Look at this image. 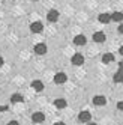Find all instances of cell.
I'll use <instances>...</instances> for the list:
<instances>
[{"instance_id": "1", "label": "cell", "mask_w": 123, "mask_h": 125, "mask_svg": "<svg viewBox=\"0 0 123 125\" xmlns=\"http://www.w3.org/2000/svg\"><path fill=\"white\" fill-rule=\"evenodd\" d=\"M78 121L83 122V124H89V122L92 121V115H90V112H89V110H83V112H80V115H78Z\"/></svg>"}, {"instance_id": "2", "label": "cell", "mask_w": 123, "mask_h": 125, "mask_svg": "<svg viewBox=\"0 0 123 125\" xmlns=\"http://www.w3.org/2000/svg\"><path fill=\"white\" fill-rule=\"evenodd\" d=\"M71 62H72V65H75V66H81L84 63V56L81 54V53H75V54L71 57Z\"/></svg>"}, {"instance_id": "3", "label": "cell", "mask_w": 123, "mask_h": 125, "mask_svg": "<svg viewBox=\"0 0 123 125\" xmlns=\"http://www.w3.org/2000/svg\"><path fill=\"white\" fill-rule=\"evenodd\" d=\"M32 121H33L35 124H42L44 121H45V115H44L42 112H35V113L32 115Z\"/></svg>"}, {"instance_id": "4", "label": "cell", "mask_w": 123, "mask_h": 125, "mask_svg": "<svg viewBox=\"0 0 123 125\" xmlns=\"http://www.w3.org/2000/svg\"><path fill=\"white\" fill-rule=\"evenodd\" d=\"M66 80H68V75L65 73H57L54 75V83L56 84H63V83H66Z\"/></svg>"}, {"instance_id": "5", "label": "cell", "mask_w": 123, "mask_h": 125, "mask_svg": "<svg viewBox=\"0 0 123 125\" xmlns=\"http://www.w3.org/2000/svg\"><path fill=\"white\" fill-rule=\"evenodd\" d=\"M93 104L98 105V107L105 105V104H107V98H105L104 95H95L93 96Z\"/></svg>"}, {"instance_id": "6", "label": "cell", "mask_w": 123, "mask_h": 125, "mask_svg": "<svg viewBox=\"0 0 123 125\" xmlns=\"http://www.w3.org/2000/svg\"><path fill=\"white\" fill-rule=\"evenodd\" d=\"M59 11H56V9H51L48 14H47V20L50 21V23H56L57 20H59Z\"/></svg>"}, {"instance_id": "7", "label": "cell", "mask_w": 123, "mask_h": 125, "mask_svg": "<svg viewBox=\"0 0 123 125\" xmlns=\"http://www.w3.org/2000/svg\"><path fill=\"white\" fill-rule=\"evenodd\" d=\"M30 30H32L33 33H41V32L44 30V26H42L41 21H33V23L30 24Z\"/></svg>"}, {"instance_id": "8", "label": "cell", "mask_w": 123, "mask_h": 125, "mask_svg": "<svg viewBox=\"0 0 123 125\" xmlns=\"http://www.w3.org/2000/svg\"><path fill=\"white\" fill-rule=\"evenodd\" d=\"M35 53H36V54H39V56H42V54H45V53H47V45H45V44H36V45H35Z\"/></svg>"}, {"instance_id": "9", "label": "cell", "mask_w": 123, "mask_h": 125, "mask_svg": "<svg viewBox=\"0 0 123 125\" xmlns=\"http://www.w3.org/2000/svg\"><path fill=\"white\" fill-rule=\"evenodd\" d=\"M116 60V57H114L113 53H105V54L102 56V63L108 65V63H113V62Z\"/></svg>"}, {"instance_id": "10", "label": "cell", "mask_w": 123, "mask_h": 125, "mask_svg": "<svg viewBox=\"0 0 123 125\" xmlns=\"http://www.w3.org/2000/svg\"><path fill=\"white\" fill-rule=\"evenodd\" d=\"M98 21L102 23V24H108V23L111 21V14H107V12L101 14V15L98 17Z\"/></svg>"}, {"instance_id": "11", "label": "cell", "mask_w": 123, "mask_h": 125, "mask_svg": "<svg viewBox=\"0 0 123 125\" xmlns=\"http://www.w3.org/2000/svg\"><path fill=\"white\" fill-rule=\"evenodd\" d=\"M86 42H87V39H86L84 35H77V36L74 38V44H75V45H86Z\"/></svg>"}, {"instance_id": "12", "label": "cell", "mask_w": 123, "mask_h": 125, "mask_svg": "<svg viewBox=\"0 0 123 125\" xmlns=\"http://www.w3.org/2000/svg\"><path fill=\"white\" fill-rule=\"evenodd\" d=\"M111 21L122 23V21H123V12H120V11H116L114 14H111Z\"/></svg>"}, {"instance_id": "13", "label": "cell", "mask_w": 123, "mask_h": 125, "mask_svg": "<svg viewBox=\"0 0 123 125\" xmlns=\"http://www.w3.org/2000/svg\"><path fill=\"white\" fill-rule=\"evenodd\" d=\"M93 41L95 42H104L105 41V33L104 32H95L93 33Z\"/></svg>"}, {"instance_id": "14", "label": "cell", "mask_w": 123, "mask_h": 125, "mask_svg": "<svg viewBox=\"0 0 123 125\" xmlns=\"http://www.w3.org/2000/svg\"><path fill=\"white\" fill-rule=\"evenodd\" d=\"M32 87H33L36 92H41L42 89H44V83L41 82V80H33V82H32Z\"/></svg>"}, {"instance_id": "15", "label": "cell", "mask_w": 123, "mask_h": 125, "mask_svg": "<svg viewBox=\"0 0 123 125\" xmlns=\"http://www.w3.org/2000/svg\"><path fill=\"white\" fill-rule=\"evenodd\" d=\"M113 80H114V83H123V71H117L116 74L113 75Z\"/></svg>"}, {"instance_id": "16", "label": "cell", "mask_w": 123, "mask_h": 125, "mask_svg": "<svg viewBox=\"0 0 123 125\" xmlns=\"http://www.w3.org/2000/svg\"><path fill=\"white\" fill-rule=\"evenodd\" d=\"M54 105L57 107V109H65L66 107V100H63V98H57V100H54Z\"/></svg>"}, {"instance_id": "17", "label": "cell", "mask_w": 123, "mask_h": 125, "mask_svg": "<svg viewBox=\"0 0 123 125\" xmlns=\"http://www.w3.org/2000/svg\"><path fill=\"white\" fill-rule=\"evenodd\" d=\"M24 101V96L21 95V94H14L12 96H11V103H23Z\"/></svg>"}, {"instance_id": "18", "label": "cell", "mask_w": 123, "mask_h": 125, "mask_svg": "<svg viewBox=\"0 0 123 125\" xmlns=\"http://www.w3.org/2000/svg\"><path fill=\"white\" fill-rule=\"evenodd\" d=\"M117 109H119L120 112H123V101H119V103H117Z\"/></svg>"}, {"instance_id": "19", "label": "cell", "mask_w": 123, "mask_h": 125, "mask_svg": "<svg viewBox=\"0 0 123 125\" xmlns=\"http://www.w3.org/2000/svg\"><path fill=\"white\" fill-rule=\"evenodd\" d=\"M8 110V105H0V112H6Z\"/></svg>"}, {"instance_id": "20", "label": "cell", "mask_w": 123, "mask_h": 125, "mask_svg": "<svg viewBox=\"0 0 123 125\" xmlns=\"http://www.w3.org/2000/svg\"><path fill=\"white\" fill-rule=\"evenodd\" d=\"M119 71H123V60L119 62Z\"/></svg>"}, {"instance_id": "21", "label": "cell", "mask_w": 123, "mask_h": 125, "mask_svg": "<svg viewBox=\"0 0 123 125\" xmlns=\"http://www.w3.org/2000/svg\"><path fill=\"white\" fill-rule=\"evenodd\" d=\"M119 33H122V35H123V23L119 26Z\"/></svg>"}, {"instance_id": "22", "label": "cell", "mask_w": 123, "mask_h": 125, "mask_svg": "<svg viewBox=\"0 0 123 125\" xmlns=\"http://www.w3.org/2000/svg\"><path fill=\"white\" fill-rule=\"evenodd\" d=\"M8 125H20V124H18V122H17V121H11V122H9V124H8Z\"/></svg>"}, {"instance_id": "23", "label": "cell", "mask_w": 123, "mask_h": 125, "mask_svg": "<svg viewBox=\"0 0 123 125\" xmlns=\"http://www.w3.org/2000/svg\"><path fill=\"white\" fill-rule=\"evenodd\" d=\"M119 53H120V54H122V56H123V45H122V47H120V48H119Z\"/></svg>"}, {"instance_id": "24", "label": "cell", "mask_w": 123, "mask_h": 125, "mask_svg": "<svg viewBox=\"0 0 123 125\" xmlns=\"http://www.w3.org/2000/svg\"><path fill=\"white\" fill-rule=\"evenodd\" d=\"M54 125H66V124H63V122H56Z\"/></svg>"}, {"instance_id": "25", "label": "cell", "mask_w": 123, "mask_h": 125, "mask_svg": "<svg viewBox=\"0 0 123 125\" xmlns=\"http://www.w3.org/2000/svg\"><path fill=\"white\" fill-rule=\"evenodd\" d=\"M3 65V57H0V66Z\"/></svg>"}, {"instance_id": "26", "label": "cell", "mask_w": 123, "mask_h": 125, "mask_svg": "<svg viewBox=\"0 0 123 125\" xmlns=\"http://www.w3.org/2000/svg\"><path fill=\"white\" fill-rule=\"evenodd\" d=\"M86 125H98V124H93V122H89V124H86Z\"/></svg>"}, {"instance_id": "27", "label": "cell", "mask_w": 123, "mask_h": 125, "mask_svg": "<svg viewBox=\"0 0 123 125\" xmlns=\"http://www.w3.org/2000/svg\"><path fill=\"white\" fill-rule=\"evenodd\" d=\"M32 2H38V0H32Z\"/></svg>"}]
</instances>
